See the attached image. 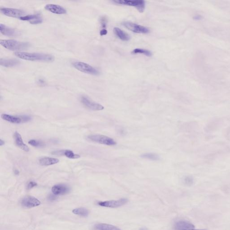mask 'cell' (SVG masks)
Returning <instances> with one entry per match:
<instances>
[{"instance_id":"obj_1","label":"cell","mask_w":230,"mask_h":230,"mask_svg":"<svg viewBox=\"0 0 230 230\" xmlns=\"http://www.w3.org/2000/svg\"><path fill=\"white\" fill-rule=\"evenodd\" d=\"M14 54L18 58L28 61L51 62H53L54 59L53 56L46 53L17 51Z\"/></svg>"},{"instance_id":"obj_2","label":"cell","mask_w":230,"mask_h":230,"mask_svg":"<svg viewBox=\"0 0 230 230\" xmlns=\"http://www.w3.org/2000/svg\"><path fill=\"white\" fill-rule=\"evenodd\" d=\"M0 44L6 49L12 51L27 50L30 46L29 43L14 40H1L0 41Z\"/></svg>"},{"instance_id":"obj_3","label":"cell","mask_w":230,"mask_h":230,"mask_svg":"<svg viewBox=\"0 0 230 230\" xmlns=\"http://www.w3.org/2000/svg\"><path fill=\"white\" fill-rule=\"evenodd\" d=\"M112 2L118 5L134 7L140 13H143L145 9V1L143 0H114Z\"/></svg>"},{"instance_id":"obj_4","label":"cell","mask_w":230,"mask_h":230,"mask_svg":"<svg viewBox=\"0 0 230 230\" xmlns=\"http://www.w3.org/2000/svg\"><path fill=\"white\" fill-rule=\"evenodd\" d=\"M73 66L75 69L85 73L96 75L100 74L97 69L86 63L81 62H74L73 63Z\"/></svg>"},{"instance_id":"obj_5","label":"cell","mask_w":230,"mask_h":230,"mask_svg":"<svg viewBox=\"0 0 230 230\" xmlns=\"http://www.w3.org/2000/svg\"><path fill=\"white\" fill-rule=\"evenodd\" d=\"M88 138L90 141L98 144L107 146H114L116 144V142L111 138L100 135H91L88 136Z\"/></svg>"},{"instance_id":"obj_6","label":"cell","mask_w":230,"mask_h":230,"mask_svg":"<svg viewBox=\"0 0 230 230\" xmlns=\"http://www.w3.org/2000/svg\"><path fill=\"white\" fill-rule=\"evenodd\" d=\"M122 24L125 28L135 33L146 34L150 31L149 29L146 27L130 22H124Z\"/></svg>"},{"instance_id":"obj_7","label":"cell","mask_w":230,"mask_h":230,"mask_svg":"<svg viewBox=\"0 0 230 230\" xmlns=\"http://www.w3.org/2000/svg\"><path fill=\"white\" fill-rule=\"evenodd\" d=\"M128 200L126 198H122L118 200L104 201L98 202V205L102 207L107 208H118L126 204L128 202Z\"/></svg>"},{"instance_id":"obj_8","label":"cell","mask_w":230,"mask_h":230,"mask_svg":"<svg viewBox=\"0 0 230 230\" xmlns=\"http://www.w3.org/2000/svg\"><path fill=\"white\" fill-rule=\"evenodd\" d=\"M81 103L87 108L93 111H101L104 109L103 105L91 100L86 96H82L81 98Z\"/></svg>"},{"instance_id":"obj_9","label":"cell","mask_w":230,"mask_h":230,"mask_svg":"<svg viewBox=\"0 0 230 230\" xmlns=\"http://www.w3.org/2000/svg\"><path fill=\"white\" fill-rule=\"evenodd\" d=\"M1 12L7 16L15 18H21L26 15V12L21 10L10 8H1Z\"/></svg>"},{"instance_id":"obj_10","label":"cell","mask_w":230,"mask_h":230,"mask_svg":"<svg viewBox=\"0 0 230 230\" xmlns=\"http://www.w3.org/2000/svg\"><path fill=\"white\" fill-rule=\"evenodd\" d=\"M41 204V202L39 200L31 196H26L21 201L22 205L27 208L37 207L40 205Z\"/></svg>"},{"instance_id":"obj_11","label":"cell","mask_w":230,"mask_h":230,"mask_svg":"<svg viewBox=\"0 0 230 230\" xmlns=\"http://www.w3.org/2000/svg\"><path fill=\"white\" fill-rule=\"evenodd\" d=\"M20 20L23 21H29L30 23L32 24H40L42 23L43 22L42 17L39 14L26 15L20 18Z\"/></svg>"},{"instance_id":"obj_12","label":"cell","mask_w":230,"mask_h":230,"mask_svg":"<svg viewBox=\"0 0 230 230\" xmlns=\"http://www.w3.org/2000/svg\"><path fill=\"white\" fill-rule=\"evenodd\" d=\"M70 188L65 184H58L53 186L52 188V192L56 196L63 195L69 193Z\"/></svg>"},{"instance_id":"obj_13","label":"cell","mask_w":230,"mask_h":230,"mask_svg":"<svg viewBox=\"0 0 230 230\" xmlns=\"http://www.w3.org/2000/svg\"><path fill=\"white\" fill-rule=\"evenodd\" d=\"M45 9L46 10L57 15H63L66 14L67 13L66 10L59 5H54V4H48L45 7Z\"/></svg>"},{"instance_id":"obj_14","label":"cell","mask_w":230,"mask_h":230,"mask_svg":"<svg viewBox=\"0 0 230 230\" xmlns=\"http://www.w3.org/2000/svg\"><path fill=\"white\" fill-rule=\"evenodd\" d=\"M175 230H187L195 229V226L190 222L184 220L177 221L174 223Z\"/></svg>"},{"instance_id":"obj_15","label":"cell","mask_w":230,"mask_h":230,"mask_svg":"<svg viewBox=\"0 0 230 230\" xmlns=\"http://www.w3.org/2000/svg\"><path fill=\"white\" fill-rule=\"evenodd\" d=\"M0 31L1 34L9 37H15L20 34V32L15 29L9 28L4 24H0Z\"/></svg>"},{"instance_id":"obj_16","label":"cell","mask_w":230,"mask_h":230,"mask_svg":"<svg viewBox=\"0 0 230 230\" xmlns=\"http://www.w3.org/2000/svg\"><path fill=\"white\" fill-rule=\"evenodd\" d=\"M14 138L16 145L21 149L25 152H29V148L23 142L21 136L16 131L14 133Z\"/></svg>"},{"instance_id":"obj_17","label":"cell","mask_w":230,"mask_h":230,"mask_svg":"<svg viewBox=\"0 0 230 230\" xmlns=\"http://www.w3.org/2000/svg\"><path fill=\"white\" fill-rule=\"evenodd\" d=\"M1 118L7 122L14 124H20L22 123L21 116H16L8 114H3L1 115Z\"/></svg>"},{"instance_id":"obj_18","label":"cell","mask_w":230,"mask_h":230,"mask_svg":"<svg viewBox=\"0 0 230 230\" xmlns=\"http://www.w3.org/2000/svg\"><path fill=\"white\" fill-rule=\"evenodd\" d=\"M39 161V163L41 166H49L59 163V160L58 159L55 158L44 157L40 159Z\"/></svg>"},{"instance_id":"obj_19","label":"cell","mask_w":230,"mask_h":230,"mask_svg":"<svg viewBox=\"0 0 230 230\" xmlns=\"http://www.w3.org/2000/svg\"><path fill=\"white\" fill-rule=\"evenodd\" d=\"M20 64V62L15 59H1L0 64L2 66L7 67H13L18 65Z\"/></svg>"},{"instance_id":"obj_20","label":"cell","mask_w":230,"mask_h":230,"mask_svg":"<svg viewBox=\"0 0 230 230\" xmlns=\"http://www.w3.org/2000/svg\"><path fill=\"white\" fill-rule=\"evenodd\" d=\"M96 230H122L117 226L106 223H98L94 226Z\"/></svg>"},{"instance_id":"obj_21","label":"cell","mask_w":230,"mask_h":230,"mask_svg":"<svg viewBox=\"0 0 230 230\" xmlns=\"http://www.w3.org/2000/svg\"><path fill=\"white\" fill-rule=\"evenodd\" d=\"M114 32L119 39L123 41H128L130 39L129 34L122 30L119 28H114Z\"/></svg>"},{"instance_id":"obj_22","label":"cell","mask_w":230,"mask_h":230,"mask_svg":"<svg viewBox=\"0 0 230 230\" xmlns=\"http://www.w3.org/2000/svg\"><path fill=\"white\" fill-rule=\"evenodd\" d=\"M59 154L61 155H64L65 156L67 157L70 159H75L79 158L80 157V156L78 154H75L73 151L69 150H63V151H58L57 153H54V154Z\"/></svg>"},{"instance_id":"obj_23","label":"cell","mask_w":230,"mask_h":230,"mask_svg":"<svg viewBox=\"0 0 230 230\" xmlns=\"http://www.w3.org/2000/svg\"><path fill=\"white\" fill-rule=\"evenodd\" d=\"M73 213L75 215L80 216L83 217H86L89 215V211L85 208H79L74 209Z\"/></svg>"},{"instance_id":"obj_24","label":"cell","mask_w":230,"mask_h":230,"mask_svg":"<svg viewBox=\"0 0 230 230\" xmlns=\"http://www.w3.org/2000/svg\"><path fill=\"white\" fill-rule=\"evenodd\" d=\"M141 157L146 159L152 160H158L160 159L159 156L155 153H146L141 155Z\"/></svg>"},{"instance_id":"obj_25","label":"cell","mask_w":230,"mask_h":230,"mask_svg":"<svg viewBox=\"0 0 230 230\" xmlns=\"http://www.w3.org/2000/svg\"><path fill=\"white\" fill-rule=\"evenodd\" d=\"M132 53L133 54H143L144 55H146L147 57H151L152 56V53L151 51L146 49H140V48H137L135 49L132 52Z\"/></svg>"},{"instance_id":"obj_26","label":"cell","mask_w":230,"mask_h":230,"mask_svg":"<svg viewBox=\"0 0 230 230\" xmlns=\"http://www.w3.org/2000/svg\"><path fill=\"white\" fill-rule=\"evenodd\" d=\"M29 144L32 146L35 147H42L45 146V144L42 142L40 141H37V140H34V139H31L29 142Z\"/></svg>"},{"instance_id":"obj_27","label":"cell","mask_w":230,"mask_h":230,"mask_svg":"<svg viewBox=\"0 0 230 230\" xmlns=\"http://www.w3.org/2000/svg\"><path fill=\"white\" fill-rule=\"evenodd\" d=\"M101 25L102 29H107V23L108 18L105 16H103L100 18V19Z\"/></svg>"},{"instance_id":"obj_28","label":"cell","mask_w":230,"mask_h":230,"mask_svg":"<svg viewBox=\"0 0 230 230\" xmlns=\"http://www.w3.org/2000/svg\"><path fill=\"white\" fill-rule=\"evenodd\" d=\"M183 182H184V184L187 186H191L193 183V179L191 176H186L184 178Z\"/></svg>"},{"instance_id":"obj_29","label":"cell","mask_w":230,"mask_h":230,"mask_svg":"<svg viewBox=\"0 0 230 230\" xmlns=\"http://www.w3.org/2000/svg\"><path fill=\"white\" fill-rule=\"evenodd\" d=\"M37 185V184L36 182L34 181H30L27 184V188L28 190L31 189L32 188L36 187Z\"/></svg>"},{"instance_id":"obj_30","label":"cell","mask_w":230,"mask_h":230,"mask_svg":"<svg viewBox=\"0 0 230 230\" xmlns=\"http://www.w3.org/2000/svg\"><path fill=\"white\" fill-rule=\"evenodd\" d=\"M21 118L23 122H29L31 120V117L30 116H21Z\"/></svg>"},{"instance_id":"obj_31","label":"cell","mask_w":230,"mask_h":230,"mask_svg":"<svg viewBox=\"0 0 230 230\" xmlns=\"http://www.w3.org/2000/svg\"><path fill=\"white\" fill-rule=\"evenodd\" d=\"M55 196L56 195H55L54 194L50 195L48 196V200H49V201H54V200H56V198H57V197H56V196Z\"/></svg>"},{"instance_id":"obj_32","label":"cell","mask_w":230,"mask_h":230,"mask_svg":"<svg viewBox=\"0 0 230 230\" xmlns=\"http://www.w3.org/2000/svg\"><path fill=\"white\" fill-rule=\"evenodd\" d=\"M108 33V31L107 29H101L100 31V35L101 36L106 35Z\"/></svg>"},{"instance_id":"obj_33","label":"cell","mask_w":230,"mask_h":230,"mask_svg":"<svg viewBox=\"0 0 230 230\" xmlns=\"http://www.w3.org/2000/svg\"><path fill=\"white\" fill-rule=\"evenodd\" d=\"M38 83L39 84V85L44 86L45 84V82L43 80L39 79L38 81Z\"/></svg>"},{"instance_id":"obj_34","label":"cell","mask_w":230,"mask_h":230,"mask_svg":"<svg viewBox=\"0 0 230 230\" xmlns=\"http://www.w3.org/2000/svg\"><path fill=\"white\" fill-rule=\"evenodd\" d=\"M14 173H15V175H18L20 174V172H19V171H18V169H15V170H14Z\"/></svg>"},{"instance_id":"obj_35","label":"cell","mask_w":230,"mask_h":230,"mask_svg":"<svg viewBox=\"0 0 230 230\" xmlns=\"http://www.w3.org/2000/svg\"><path fill=\"white\" fill-rule=\"evenodd\" d=\"M194 18L195 20H201V16L200 15H196L194 17Z\"/></svg>"},{"instance_id":"obj_36","label":"cell","mask_w":230,"mask_h":230,"mask_svg":"<svg viewBox=\"0 0 230 230\" xmlns=\"http://www.w3.org/2000/svg\"><path fill=\"white\" fill-rule=\"evenodd\" d=\"M4 145H5V142L3 140H2V139H1V140H0V145L2 146Z\"/></svg>"},{"instance_id":"obj_37","label":"cell","mask_w":230,"mask_h":230,"mask_svg":"<svg viewBox=\"0 0 230 230\" xmlns=\"http://www.w3.org/2000/svg\"><path fill=\"white\" fill-rule=\"evenodd\" d=\"M140 230H148V229L146 227H142V228H140Z\"/></svg>"},{"instance_id":"obj_38","label":"cell","mask_w":230,"mask_h":230,"mask_svg":"<svg viewBox=\"0 0 230 230\" xmlns=\"http://www.w3.org/2000/svg\"><path fill=\"white\" fill-rule=\"evenodd\" d=\"M204 230V229H198V230H197V229H190V230Z\"/></svg>"}]
</instances>
